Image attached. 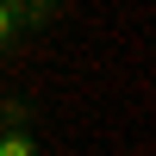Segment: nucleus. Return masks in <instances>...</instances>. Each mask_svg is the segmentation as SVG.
<instances>
[{"label":"nucleus","instance_id":"1","mask_svg":"<svg viewBox=\"0 0 156 156\" xmlns=\"http://www.w3.org/2000/svg\"><path fill=\"white\" fill-rule=\"evenodd\" d=\"M0 156H44V144L31 137V106L25 100L0 106Z\"/></svg>","mask_w":156,"mask_h":156},{"label":"nucleus","instance_id":"2","mask_svg":"<svg viewBox=\"0 0 156 156\" xmlns=\"http://www.w3.org/2000/svg\"><path fill=\"white\" fill-rule=\"evenodd\" d=\"M25 37V25H19V12H12V0H0V50H12Z\"/></svg>","mask_w":156,"mask_h":156}]
</instances>
